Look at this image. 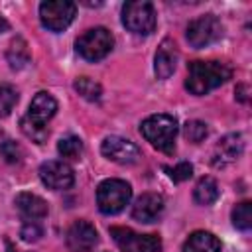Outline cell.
Here are the masks:
<instances>
[{
	"mask_svg": "<svg viewBox=\"0 0 252 252\" xmlns=\"http://www.w3.org/2000/svg\"><path fill=\"white\" fill-rule=\"evenodd\" d=\"M163 211V197L158 193H144L132 207V217L138 222H154Z\"/></svg>",
	"mask_w": 252,
	"mask_h": 252,
	"instance_id": "4fadbf2b",
	"label": "cell"
},
{
	"mask_svg": "<svg viewBox=\"0 0 252 252\" xmlns=\"http://www.w3.org/2000/svg\"><path fill=\"white\" fill-rule=\"evenodd\" d=\"M165 171L169 173V177L175 183H181V181H185V179H189L193 175V165L189 161H181L175 167H165Z\"/></svg>",
	"mask_w": 252,
	"mask_h": 252,
	"instance_id": "484cf974",
	"label": "cell"
},
{
	"mask_svg": "<svg viewBox=\"0 0 252 252\" xmlns=\"http://www.w3.org/2000/svg\"><path fill=\"white\" fill-rule=\"evenodd\" d=\"M110 236L124 252H159L161 240L156 234H138L126 226H112Z\"/></svg>",
	"mask_w": 252,
	"mask_h": 252,
	"instance_id": "52a82bcc",
	"label": "cell"
},
{
	"mask_svg": "<svg viewBox=\"0 0 252 252\" xmlns=\"http://www.w3.org/2000/svg\"><path fill=\"white\" fill-rule=\"evenodd\" d=\"M244 150V140L240 134H226L224 138L219 140V144L215 146V152H213V163L217 167H222V165H228L232 161H236L240 158Z\"/></svg>",
	"mask_w": 252,
	"mask_h": 252,
	"instance_id": "7c38bea8",
	"label": "cell"
},
{
	"mask_svg": "<svg viewBox=\"0 0 252 252\" xmlns=\"http://www.w3.org/2000/svg\"><path fill=\"white\" fill-rule=\"evenodd\" d=\"M77 51L87 61H100L114 45V37L106 28H91L77 39Z\"/></svg>",
	"mask_w": 252,
	"mask_h": 252,
	"instance_id": "277c9868",
	"label": "cell"
},
{
	"mask_svg": "<svg viewBox=\"0 0 252 252\" xmlns=\"http://www.w3.org/2000/svg\"><path fill=\"white\" fill-rule=\"evenodd\" d=\"M185 138L189 140V142H193V144H199V142H203L205 138H207V134H209V128H207V124L205 122H201V120H189L187 124H185Z\"/></svg>",
	"mask_w": 252,
	"mask_h": 252,
	"instance_id": "cb8c5ba5",
	"label": "cell"
},
{
	"mask_svg": "<svg viewBox=\"0 0 252 252\" xmlns=\"http://www.w3.org/2000/svg\"><path fill=\"white\" fill-rule=\"evenodd\" d=\"M20 128H22V132H24L32 142H35V144H43L45 138H47V128H45V124H41V122L30 118L28 114L20 120Z\"/></svg>",
	"mask_w": 252,
	"mask_h": 252,
	"instance_id": "ffe728a7",
	"label": "cell"
},
{
	"mask_svg": "<svg viewBox=\"0 0 252 252\" xmlns=\"http://www.w3.org/2000/svg\"><path fill=\"white\" fill-rule=\"evenodd\" d=\"M39 179L49 189L61 191V189H67V187L73 185L75 175H73V169L67 163L57 161V159H51V161L41 163V167H39Z\"/></svg>",
	"mask_w": 252,
	"mask_h": 252,
	"instance_id": "30bf717a",
	"label": "cell"
},
{
	"mask_svg": "<svg viewBox=\"0 0 252 252\" xmlns=\"http://www.w3.org/2000/svg\"><path fill=\"white\" fill-rule=\"evenodd\" d=\"M14 205L22 213V217H26L28 220H35L47 215V203L33 193H18L14 199Z\"/></svg>",
	"mask_w": 252,
	"mask_h": 252,
	"instance_id": "9a60e30c",
	"label": "cell"
},
{
	"mask_svg": "<svg viewBox=\"0 0 252 252\" xmlns=\"http://www.w3.org/2000/svg\"><path fill=\"white\" fill-rule=\"evenodd\" d=\"M6 28H8V24H6V22L0 18V32H2V30H6Z\"/></svg>",
	"mask_w": 252,
	"mask_h": 252,
	"instance_id": "f546056e",
	"label": "cell"
},
{
	"mask_svg": "<svg viewBox=\"0 0 252 252\" xmlns=\"http://www.w3.org/2000/svg\"><path fill=\"white\" fill-rule=\"evenodd\" d=\"M6 140H8V138H6V134H4L2 130H0V148L4 146V142H6Z\"/></svg>",
	"mask_w": 252,
	"mask_h": 252,
	"instance_id": "f1b7e54d",
	"label": "cell"
},
{
	"mask_svg": "<svg viewBox=\"0 0 252 252\" xmlns=\"http://www.w3.org/2000/svg\"><path fill=\"white\" fill-rule=\"evenodd\" d=\"M183 252H220V242L213 232L197 230L185 240Z\"/></svg>",
	"mask_w": 252,
	"mask_h": 252,
	"instance_id": "e0dca14e",
	"label": "cell"
},
{
	"mask_svg": "<svg viewBox=\"0 0 252 252\" xmlns=\"http://www.w3.org/2000/svg\"><path fill=\"white\" fill-rule=\"evenodd\" d=\"M232 222L240 230H248L252 226V203L244 201L232 209Z\"/></svg>",
	"mask_w": 252,
	"mask_h": 252,
	"instance_id": "603a6c76",
	"label": "cell"
},
{
	"mask_svg": "<svg viewBox=\"0 0 252 252\" xmlns=\"http://www.w3.org/2000/svg\"><path fill=\"white\" fill-rule=\"evenodd\" d=\"M142 136L158 150L171 154L175 150V136H177V122L169 114H152L148 116L142 126Z\"/></svg>",
	"mask_w": 252,
	"mask_h": 252,
	"instance_id": "7a4b0ae2",
	"label": "cell"
},
{
	"mask_svg": "<svg viewBox=\"0 0 252 252\" xmlns=\"http://www.w3.org/2000/svg\"><path fill=\"white\" fill-rule=\"evenodd\" d=\"M177 67V49H175V43L171 39H163L156 51V63H154V69H156V75L158 79H167L173 75Z\"/></svg>",
	"mask_w": 252,
	"mask_h": 252,
	"instance_id": "5bb4252c",
	"label": "cell"
},
{
	"mask_svg": "<svg viewBox=\"0 0 252 252\" xmlns=\"http://www.w3.org/2000/svg\"><path fill=\"white\" fill-rule=\"evenodd\" d=\"M122 24L134 33L148 35L156 28V10L146 0L126 2L122 8Z\"/></svg>",
	"mask_w": 252,
	"mask_h": 252,
	"instance_id": "5b68a950",
	"label": "cell"
},
{
	"mask_svg": "<svg viewBox=\"0 0 252 252\" xmlns=\"http://www.w3.org/2000/svg\"><path fill=\"white\" fill-rule=\"evenodd\" d=\"M132 199V187L122 179H106L96 189V205L104 215L120 213Z\"/></svg>",
	"mask_w": 252,
	"mask_h": 252,
	"instance_id": "3957f363",
	"label": "cell"
},
{
	"mask_svg": "<svg viewBox=\"0 0 252 252\" xmlns=\"http://www.w3.org/2000/svg\"><path fill=\"white\" fill-rule=\"evenodd\" d=\"M100 152L104 158H108L110 161L114 163H120V165H132L140 159V148L126 140V138H120V136H108L104 138L102 146H100Z\"/></svg>",
	"mask_w": 252,
	"mask_h": 252,
	"instance_id": "9c48e42d",
	"label": "cell"
},
{
	"mask_svg": "<svg viewBox=\"0 0 252 252\" xmlns=\"http://www.w3.org/2000/svg\"><path fill=\"white\" fill-rule=\"evenodd\" d=\"M232 71L220 61H193L187 71L185 87L193 94H207L230 79Z\"/></svg>",
	"mask_w": 252,
	"mask_h": 252,
	"instance_id": "6da1fadb",
	"label": "cell"
},
{
	"mask_svg": "<svg viewBox=\"0 0 252 252\" xmlns=\"http://www.w3.org/2000/svg\"><path fill=\"white\" fill-rule=\"evenodd\" d=\"M55 110H57L55 98H53L49 93H37V94L32 98V102H30L28 116L33 118V120H37V122H41V124H45V122L55 114Z\"/></svg>",
	"mask_w": 252,
	"mask_h": 252,
	"instance_id": "2e32d148",
	"label": "cell"
},
{
	"mask_svg": "<svg viewBox=\"0 0 252 252\" xmlns=\"http://www.w3.org/2000/svg\"><path fill=\"white\" fill-rule=\"evenodd\" d=\"M75 91L83 96V98H87V100H100V94H102V89H100V85L98 83H94L93 79H89V77H79L77 81H75Z\"/></svg>",
	"mask_w": 252,
	"mask_h": 252,
	"instance_id": "44dd1931",
	"label": "cell"
},
{
	"mask_svg": "<svg viewBox=\"0 0 252 252\" xmlns=\"http://www.w3.org/2000/svg\"><path fill=\"white\" fill-rule=\"evenodd\" d=\"M57 152L67 158V159H79V156L83 154V142L81 138L77 136H67V138H61L59 144H57Z\"/></svg>",
	"mask_w": 252,
	"mask_h": 252,
	"instance_id": "7402d4cb",
	"label": "cell"
},
{
	"mask_svg": "<svg viewBox=\"0 0 252 252\" xmlns=\"http://www.w3.org/2000/svg\"><path fill=\"white\" fill-rule=\"evenodd\" d=\"M77 14V6L69 0H45L39 4L41 24L51 32L65 30Z\"/></svg>",
	"mask_w": 252,
	"mask_h": 252,
	"instance_id": "ba28073f",
	"label": "cell"
},
{
	"mask_svg": "<svg viewBox=\"0 0 252 252\" xmlns=\"http://www.w3.org/2000/svg\"><path fill=\"white\" fill-rule=\"evenodd\" d=\"M222 37V24L213 14H205L189 22L187 26V41L195 49L207 47Z\"/></svg>",
	"mask_w": 252,
	"mask_h": 252,
	"instance_id": "8992f818",
	"label": "cell"
},
{
	"mask_svg": "<svg viewBox=\"0 0 252 252\" xmlns=\"http://www.w3.org/2000/svg\"><path fill=\"white\" fill-rule=\"evenodd\" d=\"M0 152L6 156L8 161H18V159H20V148H18L16 142H12L10 138L4 142V146L0 148Z\"/></svg>",
	"mask_w": 252,
	"mask_h": 252,
	"instance_id": "83f0119b",
	"label": "cell"
},
{
	"mask_svg": "<svg viewBox=\"0 0 252 252\" xmlns=\"http://www.w3.org/2000/svg\"><path fill=\"white\" fill-rule=\"evenodd\" d=\"M6 59H8L12 69H24L32 59V53H30V47H28L26 39H22V37L12 39L10 47L6 51Z\"/></svg>",
	"mask_w": 252,
	"mask_h": 252,
	"instance_id": "ac0fdd59",
	"label": "cell"
},
{
	"mask_svg": "<svg viewBox=\"0 0 252 252\" xmlns=\"http://www.w3.org/2000/svg\"><path fill=\"white\" fill-rule=\"evenodd\" d=\"M219 195H220V191L213 177H201L193 191V197L199 205H213L219 199Z\"/></svg>",
	"mask_w": 252,
	"mask_h": 252,
	"instance_id": "d6986e66",
	"label": "cell"
},
{
	"mask_svg": "<svg viewBox=\"0 0 252 252\" xmlns=\"http://www.w3.org/2000/svg\"><path fill=\"white\" fill-rule=\"evenodd\" d=\"M22 238L26 240V242H35L39 236H41V228H39V224L35 222V220H28L24 226H22Z\"/></svg>",
	"mask_w": 252,
	"mask_h": 252,
	"instance_id": "4316f807",
	"label": "cell"
},
{
	"mask_svg": "<svg viewBox=\"0 0 252 252\" xmlns=\"http://www.w3.org/2000/svg\"><path fill=\"white\" fill-rule=\"evenodd\" d=\"M98 242L96 228L87 220H75L67 230V246L73 252H89Z\"/></svg>",
	"mask_w": 252,
	"mask_h": 252,
	"instance_id": "8fae6325",
	"label": "cell"
},
{
	"mask_svg": "<svg viewBox=\"0 0 252 252\" xmlns=\"http://www.w3.org/2000/svg\"><path fill=\"white\" fill-rule=\"evenodd\" d=\"M16 102H18V93L8 85H0V118L8 116L16 106Z\"/></svg>",
	"mask_w": 252,
	"mask_h": 252,
	"instance_id": "d4e9b609",
	"label": "cell"
}]
</instances>
